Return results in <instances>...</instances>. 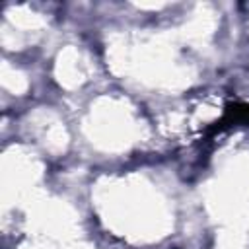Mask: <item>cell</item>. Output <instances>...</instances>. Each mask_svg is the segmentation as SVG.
<instances>
[{
	"instance_id": "obj_1",
	"label": "cell",
	"mask_w": 249,
	"mask_h": 249,
	"mask_svg": "<svg viewBox=\"0 0 249 249\" xmlns=\"http://www.w3.org/2000/svg\"><path fill=\"white\" fill-rule=\"evenodd\" d=\"M235 123H249V105H243V103H235V105H230L226 109V115L220 123H216L210 132H216V130H222L224 126L228 124H235Z\"/></svg>"
}]
</instances>
